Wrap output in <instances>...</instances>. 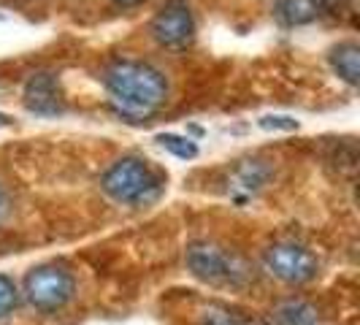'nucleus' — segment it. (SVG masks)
<instances>
[{
  "mask_svg": "<svg viewBox=\"0 0 360 325\" xmlns=\"http://www.w3.org/2000/svg\"><path fill=\"white\" fill-rule=\"evenodd\" d=\"M162 184V174L144 158H122L101 179L103 193L122 206H146L158 200Z\"/></svg>",
  "mask_w": 360,
  "mask_h": 325,
  "instance_id": "nucleus-2",
  "label": "nucleus"
},
{
  "mask_svg": "<svg viewBox=\"0 0 360 325\" xmlns=\"http://www.w3.org/2000/svg\"><path fill=\"white\" fill-rule=\"evenodd\" d=\"M260 127H266V130H298V122L292 117H263Z\"/></svg>",
  "mask_w": 360,
  "mask_h": 325,
  "instance_id": "nucleus-16",
  "label": "nucleus"
},
{
  "mask_svg": "<svg viewBox=\"0 0 360 325\" xmlns=\"http://www.w3.org/2000/svg\"><path fill=\"white\" fill-rule=\"evenodd\" d=\"M328 160L333 162V168L339 174H355V168H358V146H355V141H339L330 149Z\"/></svg>",
  "mask_w": 360,
  "mask_h": 325,
  "instance_id": "nucleus-13",
  "label": "nucleus"
},
{
  "mask_svg": "<svg viewBox=\"0 0 360 325\" xmlns=\"http://www.w3.org/2000/svg\"><path fill=\"white\" fill-rule=\"evenodd\" d=\"M108 103L117 114L130 120L152 117L168 98V82L162 71L144 60H117L106 68L103 76Z\"/></svg>",
  "mask_w": 360,
  "mask_h": 325,
  "instance_id": "nucleus-1",
  "label": "nucleus"
},
{
  "mask_svg": "<svg viewBox=\"0 0 360 325\" xmlns=\"http://www.w3.org/2000/svg\"><path fill=\"white\" fill-rule=\"evenodd\" d=\"M19 304V293H17V285L6 276V274H0V320L3 317H8Z\"/></svg>",
  "mask_w": 360,
  "mask_h": 325,
  "instance_id": "nucleus-15",
  "label": "nucleus"
},
{
  "mask_svg": "<svg viewBox=\"0 0 360 325\" xmlns=\"http://www.w3.org/2000/svg\"><path fill=\"white\" fill-rule=\"evenodd\" d=\"M263 266L271 276L288 282V285H307L320 274L317 255L295 244V241H276L263 255Z\"/></svg>",
  "mask_w": 360,
  "mask_h": 325,
  "instance_id": "nucleus-5",
  "label": "nucleus"
},
{
  "mask_svg": "<svg viewBox=\"0 0 360 325\" xmlns=\"http://www.w3.org/2000/svg\"><path fill=\"white\" fill-rule=\"evenodd\" d=\"M328 60H330V68L339 73V79H344L349 87H355L360 82V46L355 41H344L339 46H333Z\"/></svg>",
  "mask_w": 360,
  "mask_h": 325,
  "instance_id": "nucleus-9",
  "label": "nucleus"
},
{
  "mask_svg": "<svg viewBox=\"0 0 360 325\" xmlns=\"http://www.w3.org/2000/svg\"><path fill=\"white\" fill-rule=\"evenodd\" d=\"M114 6H120V8H136V6H141L144 0H111Z\"/></svg>",
  "mask_w": 360,
  "mask_h": 325,
  "instance_id": "nucleus-19",
  "label": "nucleus"
},
{
  "mask_svg": "<svg viewBox=\"0 0 360 325\" xmlns=\"http://www.w3.org/2000/svg\"><path fill=\"white\" fill-rule=\"evenodd\" d=\"M73 282L71 271L63 266H38L25 276V298L38 309V312H60L73 298Z\"/></svg>",
  "mask_w": 360,
  "mask_h": 325,
  "instance_id": "nucleus-4",
  "label": "nucleus"
},
{
  "mask_svg": "<svg viewBox=\"0 0 360 325\" xmlns=\"http://www.w3.org/2000/svg\"><path fill=\"white\" fill-rule=\"evenodd\" d=\"M347 3L349 0H320L323 11H330V14H342L344 8H347Z\"/></svg>",
  "mask_w": 360,
  "mask_h": 325,
  "instance_id": "nucleus-18",
  "label": "nucleus"
},
{
  "mask_svg": "<svg viewBox=\"0 0 360 325\" xmlns=\"http://www.w3.org/2000/svg\"><path fill=\"white\" fill-rule=\"evenodd\" d=\"M158 144L165 152H171L174 158H181V160H193L198 155V146L193 144L190 139H184V136H176V133H162V136H158Z\"/></svg>",
  "mask_w": 360,
  "mask_h": 325,
  "instance_id": "nucleus-14",
  "label": "nucleus"
},
{
  "mask_svg": "<svg viewBox=\"0 0 360 325\" xmlns=\"http://www.w3.org/2000/svg\"><path fill=\"white\" fill-rule=\"evenodd\" d=\"M8 125H11V120L6 114H0V127H8Z\"/></svg>",
  "mask_w": 360,
  "mask_h": 325,
  "instance_id": "nucleus-20",
  "label": "nucleus"
},
{
  "mask_svg": "<svg viewBox=\"0 0 360 325\" xmlns=\"http://www.w3.org/2000/svg\"><path fill=\"white\" fill-rule=\"evenodd\" d=\"M25 108L38 117H54L65 108L60 79L49 71L33 73L25 84Z\"/></svg>",
  "mask_w": 360,
  "mask_h": 325,
  "instance_id": "nucleus-7",
  "label": "nucleus"
},
{
  "mask_svg": "<svg viewBox=\"0 0 360 325\" xmlns=\"http://www.w3.org/2000/svg\"><path fill=\"white\" fill-rule=\"evenodd\" d=\"M274 179V165L263 158H247L238 160L228 174V193L233 196L238 203L257 196L269 181Z\"/></svg>",
  "mask_w": 360,
  "mask_h": 325,
  "instance_id": "nucleus-8",
  "label": "nucleus"
},
{
  "mask_svg": "<svg viewBox=\"0 0 360 325\" xmlns=\"http://www.w3.org/2000/svg\"><path fill=\"white\" fill-rule=\"evenodd\" d=\"M8 215H11V196H8V190L0 184V222L8 219Z\"/></svg>",
  "mask_w": 360,
  "mask_h": 325,
  "instance_id": "nucleus-17",
  "label": "nucleus"
},
{
  "mask_svg": "<svg viewBox=\"0 0 360 325\" xmlns=\"http://www.w3.org/2000/svg\"><path fill=\"white\" fill-rule=\"evenodd\" d=\"M149 33L162 49L181 52L195 38V17H193V11L184 0H168L155 14L152 25H149Z\"/></svg>",
  "mask_w": 360,
  "mask_h": 325,
  "instance_id": "nucleus-6",
  "label": "nucleus"
},
{
  "mask_svg": "<svg viewBox=\"0 0 360 325\" xmlns=\"http://www.w3.org/2000/svg\"><path fill=\"white\" fill-rule=\"evenodd\" d=\"M184 260L193 276L217 288H247L255 279L252 266L241 255L212 241H193Z\"/></svg>",
  "mask_w": 360,
  "mask_h": 325,
  "instance_id": "nucleus-3",
  "label": "nucleus"
},
{
  "mask_svg": "<svg viewBox=\"0 0 360 325\" xmlns=\"http://www.w3.org/2000/svg\"><path fill=\"white\" fill-rule=\"evenodd\" d=\"M274 14L282 25L288 27H298V25H309L323 14L320 0H276Z\"/></svg>",
  "mask_w": 360,
  "mask_h": 325,
  "instance_id": "nucleus-10",
  "label": "nucleus"
},
{
  "mask_svg": "<svg viewBox=\"0 0 360 325\" xmlns=\"http://www.w3.org/2000/svg\"><path fill=\"white\" fill-rule=\"evenodd\" d=\"M274 325H317V309L301 298H288L271 312Z\"/></svg>",
  "mask_w": 360,
  "mask_h": 325,
  "instance_id": "nucleus-11",
  "label": "nucleus"
},
{
  "mask_svg": "<svg viewBox=\"0 0 360 325\" xmlns=\"http://www.w3.org/2000/svg\"><path fill=\"white\" fill-rule=\"evenodd\" d=\"M198 325H266V323H263V320H257L255 314L238 312V309H233V307L212 304V307L203 309Z\"/></svg>",
  "mask_w": 360,
  "mask_h": 325,
  "instance_id": "nucleus-12",
  "label": "nucleus"
}]
</instances>
